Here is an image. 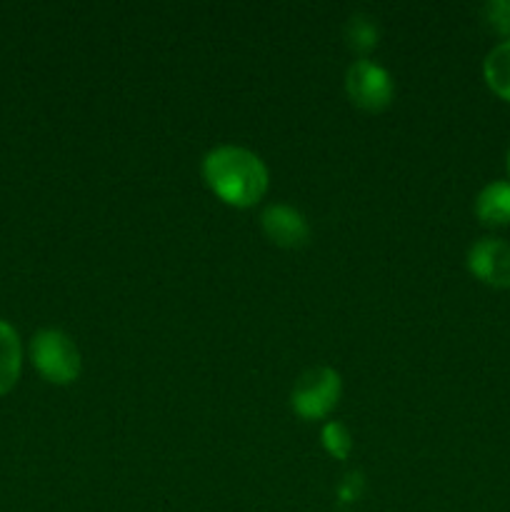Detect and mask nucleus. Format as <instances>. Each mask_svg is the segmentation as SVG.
<instances>
[{"label": "nucleus", "instance_id": "obj_1", "mask_svg": "<svg viewBox=\"0 0 510 512\" xmlns=\"http://www.w3.org/2000/svg\"><path fill=\"white\" fill-rule=\"evenodd\" d=\"M203 178L223 203L250 208L268 190V168L248 148L220 145L203 160Z\"/></svg>", "mask_w": 510, "mask_h": 512}, {"label": "nucleus", "instance_id": "obj_2", "mask_svg": "<svg viewBox=\"0 0 510 512\" xmlns=\"http://www.w3.org/2000/svg\"><path fill=\"white\" fill-rule=\"evenodd\" d=\"M30 360L48 383L70 385L80 375V350L68 333L58 328L38 330L30 340Z\"/></svg>", "mask_w": 510, "mask_h": 512}, {"label": "nucleus", "instance_id": "obj_3", "mask_svg": "<svg viewBox=\"0 0 510 512\" xmlns=\"http://www.w3.org/2000/svg\"><path fill=\"white\" fill-rule=\"evenodd\" d=\"M340 393H343V385H340V375L333 368H310L295 383L290 403L300 418L320 420L333 413Z\"/></svg>", "mask_w": 510, "mask_h": 512}, {"label": "nucleus", "instance_id": "obj_4", "mask_svg": "<svg viewBox=\"0 0 510 512\" xmlns=\"http://www.w3.org/2000/svg\"><path fill=\"white\" fill-rule=\"evenodd\" d=\"M345 90L355 108L365 110V113H380L393 100V78L383 65L373 63V60L363 58L355 60L345 73Z\"/></svg>", "mask_w": 510, "mask_h": 512}, {"label": "nucleus", "instance_id": "obj_5", "mask_svg": "<svg viewBox=\"0 0 510 512\" xmlns=\"http://www.w3.org/2000/svg\"><path fill=\"white\" fill-rule=\"evenodd\" d=\"M468 268L490 288H510V243L503 238H480L470 245Z\"/></svg>", "mask_w": 510, "mask_h": 512}, {"label": "nucleus", "instance_id": "obj_6", "mask_svg": "<svg viewBox=\"0 0 510 512\" xmlns=\"http://www.w3.org/2000/svg\"><path fill=\"white\" fill-rule=\"evenodd\" d=\"M260 225H263V233L268 235L270 243H275L278 248L295 250L303 248L310 240L308 220H305L300 210L290 208V205H268L263 215H260Z\"/></svg>", "mask_w": 510, "mask_h": 512}, {"label": "nucleus", "instance_id": "obj_7", "mask_svg": "<svg viewBox=\"0 0 510 512\" xmlns=\"http://www.w3.org/2000/svg\"><path fill=\"white\" fill-rule=\"evenodd\" d=\"M475 215L490 228L510 225V180H495L485 185L475 198Z\"/></svg>", "mask_w": 510, "mask_h": 512}, {"label": "nucleus", "instance_id": "obj_8", "mask_svg": "<svg viewBox=\"0 0 510 512\" xmlns=\"http://www.w3.org/2000/svg\"><path fill=\"white\" fill-rule=\"evenodd\" d=\"M23 368V348L20 338L5 320H0V395L10 393Z\"/></svg>", "mask_w": 510, "mask_h": 512}, {"label": "nucleus", "instance_id": "obj_9", "mask_svg": "<svg viewBox=\"0 0 510 512\" xmlns=\"http://www.w3.org/2000/svg\"><path fill=\"white\" fill-rule=\"evenodd\" d=\"M483 75L488 88L510 103V40H503L490 50L483 63Z\"/></svg>", "mask_w": 510, "mask_h": 512}, {"label": "nucleus", "instance_id": "obj_10", "mask_svg": "<svg viewBox=\"0 0 510 512\" xmlns=\"http://www.w3.org/2000/svg\"><path fill=\"white\" fill-rule=\"evenodd\" d=\"M345 40H348V45L355 53H370L380 40V28L375 18L365 13H355L348 20V25H345Z\"/></svg>", "mask_w": 510, "mask_h": 512}, {"label": "nucleus", "instance_id": "obj_11", "mask_svg": "<svg viewBox=\"0 0 510 512\" xmlns=\"http://www.w3.org/2000/svg\"><path fill=\"white\" fill-rule=\"evenodd\" d=\"M323 445L333 458L345 460L353 450V438H350L348 428L343 423H328L323 428Z\"/></svg>", "mask_w": 510, "mask_h": 512}, {"label": "nucleus", "instance_id": "obj_12", "mask_svg": "<svg viewBox=\"0 0 510 512\" xmlns=\"http://www.w3.org/2000/svg\"><path fill=\"white\" fill-rule=\"evenodd\" d=\"M485 20L500 35H510V0H493L485 5Z\"/></svg>", "mask_w": 510, "mask_h": 512}, {"label": "nucleus", "instance_id": "obj_13", "mask_svg": "<svg viewBox=\"0 0 510 512\" xmlns=\"http://www.w3.org/2000/svg\"><path fill=\"white\" fill-rule=\"evenodd\" d=\"M363 490H365L363 473H348L338 485V500L343 505H353V503H358L360 495H363Z\"/></svg>", "mask_w": 510, "mask_h": 512}, {"label": "nucleus", "instance_id": "obj_14", "mask_svg": "<svg viewBox=\"0 0 510 512\" xmlns=\"http://www.w3.org/2000/svg\"><path fill=\"white\" fill-rule=\"evenodd\" d=\"M508 173H510V150H508Z\"/></svg>", "mask_w": 510, "mask_h": 512}]
</instances>
